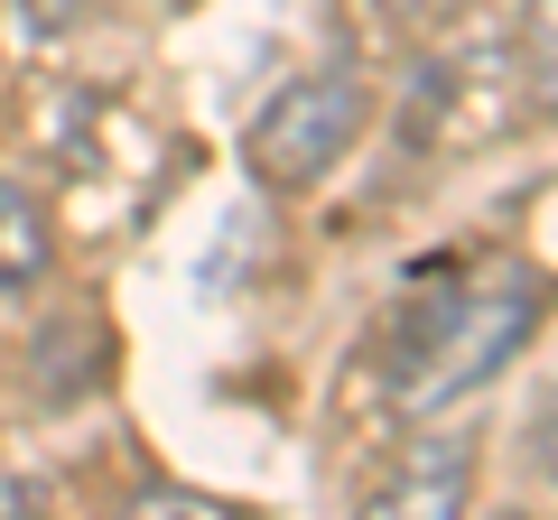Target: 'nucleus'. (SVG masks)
I'll list each match as a JSON object with an SVG mask.
<instances>
[{"label":"nucleus","mask_w":558,"mask_h":520,"mask_svg":"<svg viewBox=\"0 0 558 520\" xmlns=\"http://www.w3.org/2000/svg\"><path fill=\"white\" fill-rule=\"evenodd\" d=\"M531 465H539V474L558 483V372H549V381L531 391Z\"/></svg>","instance_id":"obj_6"},{"label":"nucleus","mask_w":558,"mask_h":520,"mask_svg":"<svg viewBox=\"0 0 558 520\" xmlns=\"http://www.w3.org/2000/svg\"><path fill=\"white\" fill-rule=\"evenodd\" d=\"M47 502V483H28V474H0V511H38Z\"/></svg>","instance_id":"obj_8"},{"label":"nucleus","mask_w":558,"mask_h":520,"mask_svg":"<svg viewBox=\"0 0 558 520\" xmlns=\"http://www.w3.org/2000/svg\"><path fill=\"white\" fill-rule=\"evenodd\" d=\"M57 270V223L20 177H0V298H28Z\"/></svg>","instance_id":"obj_4"},{"label":"nucleus","mask_w":558,"mask_h":520,"mask_svg":"<svg viewBox=\"0 0 558 520\" xmlns=\"http://www.w3.org/2000/svg\"><path fill=\"white\" fill-rule=\"evenodd\" d=\"M381 10H391V20L410 28V38H428V28H447V20H457L465 0H381Z\"/></svg>","instance_id":"obj_7"},{"label":"nucleus","mask_w":558,"mask_h":520,"mask_svg":"<svg viewBox=\"0 0 558 520\" xmlns=\"http://www.w3.org/2000/svg\"><path fill=\"white\" fill-rule=\"evenodd\" d=\"M531 325H539V280L502 260V270H484V280H465V288L410 298L381 381H391L400 409H447V400H465V391H484V381L531 344Z\"/></svg>","instance_id":"obj_1"},{"label":"nucleus","mask_w":558,"mask_h":520,"mask_svg":"<svg viewBox=\"0 0 558 520\" xmlns=\"http://www.w3.org/2000/svg\"><path fill=\"white\" fill-rule=\"evenodd\" d=\"M363 121H373L363 75H344V65L289 75V84L252 112V131H242V168H252L270 196H307V186H326L344 159H354Z\"/></svg>","instance_id":"obj_2"},{"label":"nucleus","mask_w":558,"mask_h":520,"mask_svg":"<svg viewBox=\"0 0 558 520\" xmlns=\"http://www.w3.org/2000/svg\"><path fill=\"white\" fill-rule=\"evenodd\" d=\"M512 94L539 121H558V0H521L512 20Z\"/></svg>","instance_id":"obj_5"},{"label":"nucleus","mask_w":558,"mask_h":520,"mask_svg":"<svg viewBox=\"0 0 558 520\" xmlns=\"http://www.w3.org/2000/svg\"><path fill=\"white\" fill-rule=\"evenodd\" d=\"M373 511H400V520H457L475 502V437L457 428H428V437H400V456L363 483Z\"/></svg>","instance_id":"obj_3"}]
</instances>
